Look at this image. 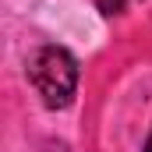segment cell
Returning a JSON list of instances; mask_svg holds the SVG:
<instances>
[{"mask_svg":"<svg viewBox=\"0 0 152 152\" xmlns=\"http://www.w3.org/2000/svg\"><path fill=\"white\" fill-rule=\"evenodd\" d=\"M145 152H152V131H149V142H145Z\"/></svg>","mask_w":152,"mask_h":152,"instance_id":"cell-3","label":"cell"},{"mask_svg":"<svg viewBox=\"0 0 152 152\" xmlns=\"http://www.w3.org/2000/svg\"><path fill=\"white\" fill-rule=\"evenodd\" d=\"M28 78L32 85L39 88L42 103L46 106H67L71 96H75V85H78V64L75 57L60 46H42L32 53L28 60Z\"/></svg>","mask_w":152,"mask_h":152,"instance_id":"cell-1","label":"cell"},{"mask_svg":"<svg viewBox=\"0 0 152 152\" xmlns=\"http://www.w3.org/2000/svg\"><path fill=\"white\" fill-rule=\"evenodd\" d=\"M96 4H99V11H103V14H110V18L124 11V0H96Z\"/></svg>","mask_w":152,"mask_h":152,"instance_id":"cell-2","label":"cell"}]
</instances>
